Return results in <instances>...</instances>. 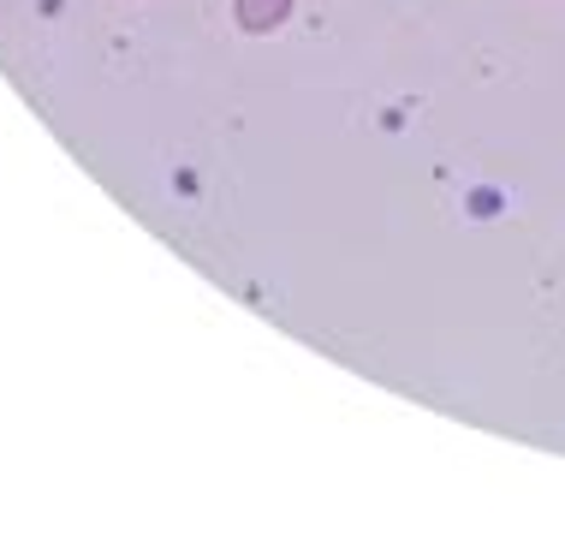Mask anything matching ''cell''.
<instances>
[{
    "mask_svg": "<svg viewBox=\"0 0 565 560\" xmlns=\"http://www.w3.org/2000/svg\"><path fill=\"white\" fill-rule=\"evenodd\" d=\"M233 12H238V24L244 30H274V24H286V12H292V0H233Z\"/></svg>",
    "mask_w": 565,
    "mask_h": 560,
    "instance_id": "obj_1",
    "label": "cell"
}]
</instances>
